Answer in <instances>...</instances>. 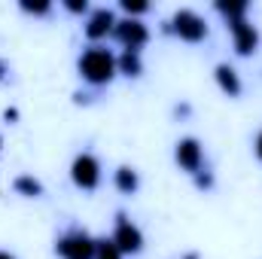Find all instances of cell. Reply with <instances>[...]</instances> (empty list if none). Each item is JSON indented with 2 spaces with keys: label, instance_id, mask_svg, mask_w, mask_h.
Masks as SVG:
<instances>
[{
  "label": "cell",
  "instance_id": "obj_1",
  "mask_svg": "<svg viewBox=\"0 0 262 259\" xmlns=\"http://www.w3.org/2000/svg\"><path fill=\"white\" fill-rule=\"evenodd\" d=\"M76 73L82 76V82L101 89V85L113 82V76H116V55L107 46H89L76 58Z\"/></svg>",
  "mask_w": 262,
  "mask_h": 259
},
{
  "label": "cell",
  "instance_id": "obj_2",
  "mask_svg": "<svg viewBox=\"0 0 262 259\" xmlns=\"http://www.w3.org/2000/svg\"><path fill=\"white\" fill-rule=\"evenodd\" d=\"M101 177H104V168H101V159L95 153H76L73 162H70V180L76 189L82 192H95L101 186Z\"/></svg>",
  "mask_w": 262,
  "mask_h": 259
},
{
  "label": "cell",
  "instance_id": "obj_3",
  "mask_svg": "<svg viewBox=\"0 0 262 259\" xmlns=\"http://www.w3.org/2000/svg\"><path fill=\"white\" fill-rule=\"evenodd\" d=\"M95 244H98V238H92L85 229L70 226L64 235H58L55 253H58V259H95Z\"/></svg>",
  "mask_w": 262,
  "mask_h": 259
},
{
  "label": "cell",
  "instance_id": "obj_4",
  "mask_svg": "<svg viewBox=\"0 0 262 259\" xmlns=\"http://www.w3.org/2000/svg\"><path fill=\"white\" fill-rule=\"evenodd\" d=\"M168 31H171L174 37H180L183 43H204L210 28H207V21H204L201 12H195V9H177V12L171 15Z\"/></svg>",
  "mask_w": 262,
  "mask_h": 259
},
{
  "label": "cell",
  "instance_id": "obj_5",
  "mask_svg": "<svg viewBox=\"0 0 262 259\" xmlns=\"http://www.w3.org/2000/svg\"><path fill=\"white\" fill-rule=\"evenodd\" d=\"M113 244L125 253V256H137L143 250V232L140 226L131 220L128 213H116V226H113Z\"/></svg>",
  "mask_w": 262,
  "mask_h": 259
},
{
  "label": "cell",
  "instance_id": "obj_6",
  "mask_svg": "<svg viewBox=\"0 0 262 259\" xmlns=\"http://www.w3.org/2000/svg\"><path fill=\"white\" fill-rule=\"evenodd\" d=\"M113 40L122 46V52H140L149 43V28L140 18H119L113 28Z\"/></svg>",
  "mask_w": 262,
  "mask_h": 259
},
{
  "label": "cell",
  "instance_id": "obj_7",
  "mask_svg": "<svg viewBox=\"0 0 262 259\" xmlns=\"http://www.w3.org/2000/svg\"><path fill=\"white\" fill-rule=\"evenodd\" d=\"M226 28H229V34H232V46H235V52L241 55V58H247V55H253L256 49H259V28L250 21V18H235V21H226Z\"/></svg>",
  "mask_w": 262,
  "mask_h": 259
},
{
  "label": "cell",
  "instance_id": "obj_8",
  "mask_svg": "<svg viewBox=\"0 0 262 259\" xmlns=\"http://www.w3.org/2000/svg\"><path fill=\"white\" fill-rule=\"evenodd\" d=\"M116 12L107 9V6H98L85 15V25H82V34L92 40V46H101V40L113 37V28H116Z\"/></svg>",
  "mask_w": 262,
  "mask_h": 259
},
{
  "label": "cell",
  "instance_id": "obj_9",
  "mask_svg": "<svg viewBox=\"0 0 262 259\" xmlns=\"http://www.w3.org/2000/svg\"><path fill=\"white\" fill-rule=\"evenodd\" d=\"M174 162L180 171H186L189 177H195L198 171L204 168V146L198 137H180L174 143Z\"/></svg>",
  "mask_w": 262,
  "mask_h": 259
},
{
  "label": "cell",
  "instance_id": "obj_10",
  "mask_svg": "<svg viewBox=\"0 0 262 259\" xmlns=\"http://www.w3.org/2000/svg\"><path fill=\"white\" fill-rule=\"evenodd\" d=\"M213 79H216V85H220V92H223L226 98H238V95L244 92V82H241L238 70L232 64H226V61L213 67Z\"/></svg>",
  "mask_w": 262,
  "mask_h": 259
},
{
  "label": "cell",
  "instance_id": "obj_11",
  "mask_svg": "<svg viewBox=\"0 0 262 259\" xmlns=\"http://www.w3.org/2000/svg\"><path fill=\"white\" fill-rule=\"evenodd\" d=\"M113 186H116V192H122V195H134L140 189V174L131 165H119L113 171Z\"/></svg>",
  "mask_w": 262,
  "mask_h": 259
},
{
  "label": "cell",
  "instance_id": "obj_12",
  "mask_svg": "<svg viewBox=\"0 0 262 259\" xmlns=\"http://www.w3.org/2000/svg\"><path fill=\"white\" fill-rule=\"evenodd\" d=\"M116 73H122V76H128V79H137V76L143 73V58H140V52H122V55H116Z\"/></svg>",
  "mask_w": 262,
  "mask_h": 259
},
{
  "label": "cell",
  "instance_id": "obj_13",
  "mask_svg": "<svg viewBox=\"0 0 262 259\" xmlns=\"http://www.w3.org/2000/svg\"><path fill=\"white\" fill-rule=\"evenodd\" d=\"M12 189H15V195H21V198H40V195L46 192L43 183H40L34 174H18V177L12 180Z\"/></svg>",
  "mask_w": 262,
  "mask_h": 259
},
{
  "label": "cell",
  "instance_id": "obj_14",
  "mask_svg": "<svg viewBox=\"0 0 262 259\" xmlns=\"http://www.w3.org/2000/svg\"><path fill=\"white\" fill-rule=\"evenodd\" d=\"M213 9L226 18V21H235V18H247V12H250V3L247 0H220V3H213Z\"/></svg>",
  "mask_w": 262,
  "mask_h": 259
},
{
  "label": "cell",
  "instance_id": "obj_15",
  "mask_svg": "<svg viewBox=\"0 0 262 259\" xmlns=\"http://www.w3.org/2000/svg\"><path fill=\"white\" fill-rule=\"evenodd\" d=\"M125 253L113 244V238H98L95 244V259H122Z\"/></svg>",
  "mask_w": 262,
  "mask_h": 259
},
{
  "label": "cell",
  "instance_id": "obj_16",
  "mask_svg": "<svg viewBox=\"0 0 262 259\" xmlns=\"http://www.w3.org/2000/svg\"><path fill=\"white\" fill-rule=\"evenodd\" d=\"M119 9L125 12V18H140V15L149 12V3H143V0H122Z\"/></svg>",
  "mask_w": 262,
  "mask_h": 259
},
{
  "label": "cell",
  "instance_id": "obj_17",
  "mask_svg": "<svg viewBox=\"0 0 262 259\" xmlns=\"http://www.w3.org/2000/svg\"><path fill=\"white\" fill-rule=\"evenodd\" d=\"M18 9H21V12H28V15H49V12H52V3H49V0H37V3L21 0V3H18Z\"/></svg>",
  "mask_w": 262,
  "mask_h": 259
},
{
  "label": "cell",
  "instance_id": "obj_18",
  "mask_svg": "<svg viewBox=\"0 0 262 259\" xmlns=\"http://www.w3.org/2000/svg\"><path fill=\"white\" fill-rule=\"evenodd\" d=\"M61 6H64V9L70 12V15H89V12H92L85 0H64Z\"/></svg>",
  "mask_w": 262,
  "mask_h": 259
},
{
  "label": "cell",
  "instance_id": "obj_19",
  "mask_svg": "<svg viewBox=\"0 0 262 259\" xmlns=\"http://www.w3.org/2000/svg\"><path fill=\"white\" fill-rule=\"evenodd\" d=\"M192 180H195V186H198V189H204V192H207V189H213V174H210L207 168H201V171H198V174L192 177Z\"/></svg>",
  "mask_w": 262,
  "mask_h": 259
},
{
  "label": "cell",
  "instance_id": "obj_20",
  "mask_svg": "<svg viewBox=\"0 0 262 259\" xmlns=\"http://www.w3.org/2000/svg\"><path fill=\"white\" fill-rule=\"evenodd\" d=\"M9 79V64H6V58H0V82H6Z\"/></svg>",
  "mask_w": 262,
  "mask_h": 259
},
{
  "label": "cell",
  "instance_id": "obj_21",
  "mask_svg": "<svg viewBox=\"0 0 262 259\" xmlns=\"http://www.w3.org/2000/svg\"><path fill=\"white\" fill-rule=\"evenodd\" d=\"M253 153H256V159L262 162V131L256 134V140H253Z\"/></svg>",
  "mask_w": 262,
  "mask_h": 259
},
{
  "label": "cell",
  "instance_id": "obj_22",
  "mask_svg": "<svg viewBox=\"0 0 262 259\" xmlns=\"http://www.w3.org/2000/svg\"><path fill=\"white\" fill-rule=\"evenodd\" d=\"M0 259H15V253H9V250H0Z\"/></svg>",
  "mask_w": 262,
  "mask_h": 259
},
{
  "label": "cell",
  "instance_id": "obj_23",
  "mask_svg": "<svg viewBox=\"0 0 262 259\" xmlns=\"http://www.w3.org/2000/svg\"><path fill=\"white\" fill-rule=\"evenodd\" d=\"M183 259H198V253H186V256H183Z\"/></svg>",
  "mask_w": 262,
  "mask_h": 259
},
{
  "label": "cell",
  "instance_id": "obj_24",
  "mask_svg": "<svg viewBox=\"0 0 262 259\" xmlns=\"http://www.w3.org/2000/svg\"><path fill=\"white\" fill-rule=\"evenodd\" d=\"M0 149H3V137H0Z\"/></svg>",
  "mask_w": 262,
  "mask_h": 259
}]
</instances>
